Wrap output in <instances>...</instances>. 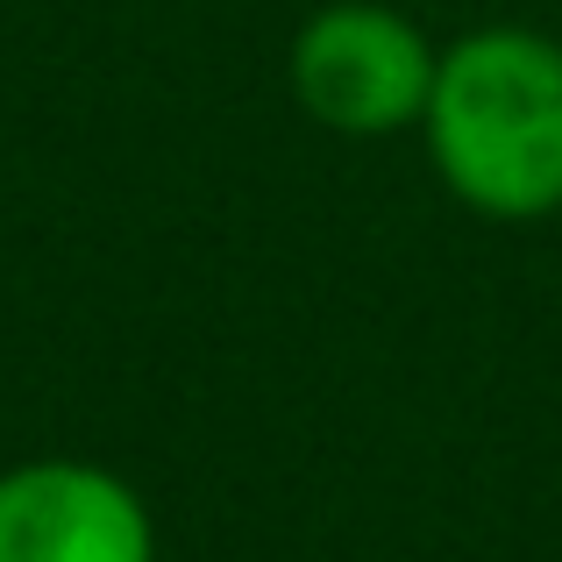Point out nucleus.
<instances>
[{
  "label": "nucleus",
  "instance_id": "obj_1",
  "mask_svg": "<svg viewBox=\"0 0 562 562\" xmlns=\"http://www.w3.org/2000/svg\"><path fill=\"white\" fill-rule=\"evenodd\" d=\"M420 136L435 179L470 214H562V43L527 22H484L441 43Z\"/></svg>",
  "mask_w": 562,
  "mask_h": 562
},
{
  "label": "nucleus",
  "instance_id": "obj_2",
  "mask_svg": "<svg viewBox=\"0 0 562 562\" xmlns=\"http://www.w3.org/2000/svg\"><path fill=\"white\" fill-rule=\"evenodd\" d=\"M435 36L384 0H328L292 36V100L335 136L420 128L435 93Z\"/></svg>",
  "mask_w": 562,
  "mask_h": 562
},
{
  "label": "nucleus",
  "instance_id": "obj_3",
  "mask_svg": "<svg viewBox=\"0 0 562 562\" xmlns=\"http://www.w3.org/2000/svg\"><path fill=\"white\" fill-rule=\"evenodd\" d=\"M0 562H157V520L114 470L36 456L0 470Z\"/></svg>",
  "mask_w": 562,
  "mask_h": 562
}]
</instances>
